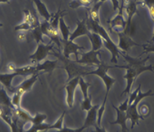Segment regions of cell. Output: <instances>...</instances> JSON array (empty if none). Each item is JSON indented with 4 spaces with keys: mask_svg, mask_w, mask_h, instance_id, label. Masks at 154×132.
<instances>
[{
    "mask_svg": "<svg viewBox=\"0 0 154 132\" xmlns=\"http://www.w3.org/2000/svg\"><path fill=\"white\" fill-rule=\"evenodd\" d=\"M120 54L128 63V64L125 66H116V68H122L126 69V73L123 75V78L127 80V86L121 94V95H122L124 94H129L136 78L141 72L144 71H151L152 73H154V66L145 65L146 62L149 58V56H147L144 59H140V56L138 57H132L123 52H121Z\"/></svg>",
    "mask_w": 154,
    "mask_h": 132,
    "instance_id": "6da1fadb",
    "label": "cell"
},
{
    "mask_svg": "<svg viewBox=\"0 0 154 132\" xmlns=\"http://www.w3.org/2000/svg\"><path fill=\"white\" fill-rule=\"evenodd\" d=\"M87 17H86V22H87V26H88V29L91 32H94L97 33L98 35H100V37L103 39V44L106 48H107L111 53V59L110 62L112 63H118V57L119 55L120 54L121 51H119V48H118L117 45H116L115 43L112 41L109 37V34L107 33L106 29L100 26V23L94 21V20H91L88 15L87 13Z\"/></svg>",
    "mask_w": 154,
    "mask_h": 132,
    "instance_id": "7a4b0ae2",
    "label": "cell"
},
{
    "mask_svg": "<svg viewBox=\"0 0 154 132\" xmlns=\"http://www.w3.org/2000/svg\"><path fill=\"white\" fill-rule=\"evenodd\" d=\"M151 96H153V93H152V90H149L146 92L142 93L140 89L135 100L133 102V103L128 105V109L126 111V115L128 119H130L131 121V129L134 127L135 124H139V119L144 120L145 118L139 114L138 110H137V105L144 97H151Z\"/></svg>",
    "mask_w": 154,
    "mask_h": 132,
    "instance_id": "3957f363",
    "label": "cell"
},
{
    "mask_svg": "<svg viewBox=\"0 0 154 132\" xmlns=\"http://www.w3.org/2000/svg\"><path fill=\"white\" fill-rule=\"evenodd\" d=\"M111 68H116V66H112L106 65V63L102 62L99 66H97V69L94 71H90V72H87L84 74V75H96L97 76L100 77L102 80H103V83L105 84V87H106V94H105V99H107L108 94H109V90L111 89L112 86L116 81V78H112L109 76L107 74V71Z\"/></svg>",
    "mask_w": 154,
    "mask_h": 132,
    "instance_id": "277c9868",
    "label": "cell"
},
{
    "mask_svg": "<svg viewBox=\"0 0 154 132\" xmlns=\"http://www.w3.org/2000/svg\"><path fill=\"white\" fill-rule=\"evenodd\" d=\"M122 4L127 14L126 26L123 32L131 35V20H132L133 16L137 14V3L134 0H122Z\"/></svg>",
    "mask_w": 154,
    "mask_h": 132,
    "instance_id": "5b68a950",
    "label": "cell"
},
{
    "mask_svg": "<svg viewBox=\"0 0 154 132\" xmlns=\"http://www.w3.org/2000/svg\"><path fill=\"white\" fill-rule=\"evenodd\" d=\"M54 43H49L48 45H45L44 43H38V47H37L36 51L34 54L30 55L29 58L30 59L32 63H39L42 60H45V57L49 54L50 51H52L54 48Z\"/></svg>",
    "mask_w": 154,
    "mask_h": 132,
    "instance_id": "8992f818",
    "label": "cell"
},
{
    "mask_svg": "<svg viewBox=\"0 0 154 132\" xmlns=\"http://www.w3.org/2000/svg\"><path fill=\"white\" fill-rule=\"evenodd\" d=\"M41 30H42L43 35H47L50 38L51 41L58 46L59 48H61V38L59 36V32L57 29H55L51 26V23L48 20H43L40 23Z\"/></svg>",
    "mask_w": 154,
    "mask_h": 132,
    "instance_id": "52a82bcc",
    "label": "cell"
},
{
    "mask_svg": "<svg viewBox=\"0 0 154 132\" xmlns=\"http://www.w3.org/2000/svg\"><path fill=\"white\" fill-rule=\"evenodd\" d=\"M100 54V51H90L88 52L82 54L80 59L75 60V63L79 64L85 65V66H99L102 63L101 60L98 58V55Z\"/></svg>",
    "mask_w": 154,
    "mask_h": 132,
    "instance_id": "ba28073f",
    "label": "cell"
},
{
    "mask_svg": "<svg viewBox=\"0 0 154 132\" xmlns=\"http://www.w3.org/2000/svg\"><path fill=\"white\" fill-rule=\"evenodd\" d=\"M119 36V44L117 45L119 49L122 50L123 53H127L128 50L133 46H141L140 44H137V42L134 41L131 38V35H128L123 31L122 32H116Z\"/></svg>",
    "mask_w": 154,
    "mask_h": 132,
    "instance_id": "9c48e42d",
    "label": "cell"
},
{
    "mask_svg": "<svg viewBox=\"0 0 154 132\" xmlns=\"http://www.w3.org/2000/svg\"><path fill=\"white\" fill-rule=\"evenodd\" d=\"M40 75V72L31 75L29 78H26V79H25L23 82L20 83L18 86L14 87L12 92L17 93V94L23 96V94H25V93L27 92V91H30L32 85H33L35 83V81L38 80V75Z\"/></svg>",
    "mask_w": 154,
    "mask_h": 132,
    "instance_id": "30bf717a",
    "label": "cell"
},
{
    "mask_svg": "<svg viewBox=\"0 0 154 132\" xmlns=\"http://www.w3.org/2000/svg\"><path fill=\"white\" fill-rule=\"evenodd\" d=\"M79 76L80 75L75 76V78L70 79L64 86V88L66 91V104L69 108H72L73 106L74 93H75V90L77 86L79 85Z\"/></svg>",
    "mask_w": 154,
    "mask_h": 132,
    "instance_id": "8fae6325",
    "label": "cell"
},
{
    "mask_svg": "<svg viewBox=\"0 0 154 132\" xmlns=\"http://www.w3.org/2000/svg\"><path fill=\"white\" fill-rule=\"evenodd\" d=\"M106 22L109 24L110 30L113 28H119L121 29V32L124 31L125 26H126V20L124 19L123 17V5L122 4L119 7L117 14L112 19H109Z\"/></svg>",
    "mask_w": 154,
    "mask_h": 132,
    "instance_id": "7c38bea8",
    "label": "cell"
},
{
    "mask_svg": "<svg viewBox=\"0 0 154 132\" xmlns=\"http://www.w3.org/2000/svg\"><path fill=\"white\" fill-rule=\"evenodd\" d=\"M61 44H63V56L66 58L69 59V55L71 54H74L75 56V60H78V50L84 49V47L79 46L72 41L69 40H63L61 38Z\"/></svg>",
    "mask_w": 154,
    "mask_h": 132,
    "instance_id": "4fadbf2b",
    "label": "cell"
},
{
    "mask_svg": "<svg viewBox=\"0 0 154 132\" xmlns=\"http://www.w3.org/2000/svg\"><path fill=\"white\" fill-rule=\"evenodd\" d=\"M77 27L76 29L74 30L72 33H70L69 35V41H72L75 39L76 38L82 35H88L89 32V29H88V26H87V22L86 19H84L83 20H79V19H77Z\"/></svg>",
    "mask_w": 154,
    "mask_h": 132,
    "instance_id": "5bb4252c",
    "label": "cell"
},
{
    "mask_svg": "<svg viewBox=\"0 0 154 132\" xmlns=\"http://www.w3.org/2000/svg\"><path fill=\"white\" fill-rule=\"evenodd\" d=\"M100 106L99 104H96L92 106V107L87 111V115L85 118V122H84L83 126L87 127H91V126H94L95 127L97 124V110Z\"/></svg>",
    "mask_w": 154,
    "mask_h": 132,
    "instance_id": "9a60e30c",
    "label": "cell"
},
{
    "mask_svg": "<svg viewBox=\"0 0 154 132\" xmlns=\"http://www.w3.org/2000/svg\"><path fill=\"white\" fill-rule=\"evenodd\" d=\"M112 107L116 109V114H117V117H116V121H112L110 122L111 124H119L122 127V132H127L128 130V127H127L126 121L128 120L126 115V112H123V111H121L120 109H119V108L116 107L115 105L112 104Z\"/></svg>",
    "mask_w": 154,
    "mask_h": 132,
    "instance_id": "2e32d148",
    "label": "cell"
},
{
    "mask_svg": "<svg viewBox=\"0 0 154 132\" xmlns=\"http://www.w3.org/2000/svg\"><path fill=\"white\" fill-rule=\"evenodd\" d=\"M60 58L61 59L64 63H66L65 69H66V72H68V79L66 81H69V80L75 78V76H79V74L81 73L80 69L77 68V66H75V65L74 64V62H71L69 59L66 58L64 56H63V57H60Z\"/></svg>",
    "mask_w": 154,
    "mask_h": 132,
    "instance_id": "e0dca14e",
    "label": "cell"
},
{
    "mask_svg": "<svg viewBox=\"0 0 154 132\" xmlns=\"http://www.w3.org/2000/svg\"><path fill=\"white\" fill-rule=\"evenodd\" d=\"M87 36L90 39L91 43V51H100V48L103 47V39L100 35L94 32L89 31Z\"/></svg>",
    "mask_w": 154,
    "mask_h": 132,
    "instance_id": "ac0fdd59",
    "label": "cell"
},
{
    "mask_svg": "<svg viewBox=\"0 0 154 132\" xmlns=\"http://www.w3.org/2000/svg\"><path fill=\"white\" fill-rule=\"evenodd\" d=\"M57 60H45V62L42 63H37V64H35V70H36L37 72H51L56 67H57Z\"/></svg>",
    "mask_w": 154,
    "mask_h": 132,
    "instance_id": "d6986e66",
    "label": "cell"
},
{
    "mask_svg": "<svg viewBox=\"0 0 154 132\" xmlns=\"http://www.w3.org/2000/svg\"><path fill=\"white\" fill-rule=\"evenodd\" d=\"M19 75L17 72H8V73H0V82L3 86H5L7 89L12 92L14 87L11 86L13 78L15 76Z\"/></svg>",
    "mask_w": 154,
    "mask_h": 132,
    "instance_id": "ffe728a7",
    "label": "cell"
},
{
    "mask_svg": "<svg viewBox=\"0 0 154 132\" xmlns=\"http://www.w3.org/2000/svg\"><path fill=\"white\" fill-rule=\"evenodd\" d=\"M32 1H33V2L35 3V7H36L37 8V11L39 13V14H40L42 17H43L45 20L49 21V20H51V17H52V14H51L48 12V9H47L45 4H44L41 0H32Z\"/></svg>",
    "mask_w": 154,
    "mask_h": 132,
    "instance_id": "44dd1931",
    "label": "cell"
},
{
    "mask_svg": "<svg viewBox=\"0 0 154 132\" xmlns=\"http://www.w3.org/2000/svg\"><path fill=\"white\" fill-rule=\"evenodd\" d=\"M103 2H98L97 3H94L93 6L91 8H87V11H88L89 16L88 17L91 19V20H94V21L100 23V15H99V10H100V6L102 5Z\"/></svg>",
    "mask_w": 154,
    "mask_h": 132,
    "instance_id": "7402d4cb",
    "label": "cell"
},
{
    "mask_svg": "<svg viewBox=\"0 0 154 132\" xmlns=\"http://www.w3.org/2000/svg\"><path fill=\"white\" fill-rule=\"evenodd\" d=\"M0 105H2V106H5V107L11 108L12 109H15L11 103V97L8 95L4 87L0 88Z\"/></svg>",
    "mask_w": 154,
    "mask_h": 132,
    "instance_id": "603a6c76",
    "label": "cell"
},
{
    "mask_svg": "<svg viewBox=\"0 0 154 132\" xmlns=\"http://www.w3.org/2000/svg\"><path fill=\"white\" fill-rule=\"evenodd\" d=\"M63 15L64 14L60 16L59 19V28H60V34H61V38L63 40H69L70 32H69V27L66 24L64 20H63Z\"/></svg>",
    "mask_w": 154,
    "mask_h": 132,
    "instance_id": "cb8c5ba5",
    "label": "cell"
},
{
    "mask_svg": "<svg viewBox=\"0 0 154 132\" xmlns=\"http://www.w3.org/2000/svg\"><path fill=\"white\" fill-rule=\"evenodd\" d=\"M93 3L92 0H73L69 3V6L70 8L75 9L79 7L83 6L85 8H88Z\"/></svg>",
    "mask_w": 154,
    "mask_h": 132,
    "instance_id": "d4e9b609",
    "label": "cell"
},
{
    "mask_svg": "<svg viewBox=\"0 0 154 132\" xmlns=\"http://www.w3.org/2000/svg\"><path fill=\"white\" fill-rule=\"evenodd\" d=\"M79 87H80L81 91H82L83 98H87V97H88V87L91 86V84L86 82V81L83 79L82 76H79Z\"/></svg>",
    "mask_w": 154,
    "mask_h": 132,
    "instance_id": "484cf974",
    "label": "cell"
},
{
    "mask_svg": "<svg viewBox=\"0 0 154 132\" xmlns=\"http://www.w3.org/2000/svg\"><path fill=\"white\" fill-rule=\"evenodd\" d=\"M31 33H32V35L35 38V41H36L37 44L40 42L45 43L43 40V37H42L43 36V33H42V30H41L40 26L31 30Z\"/></svg>",
    "mask_w": 154,
    "mask_h": 132,
    "instance_id": "4316f807",
    "label": "cell"
},
{
    "mask_svg": "<svg viewBox=\"0 0 154 132\" xmlns=\"http://www.w3.org/2000/svg\"><path fill=\"white\" fill-rule=\"evenodd\" d=\"M65 113L66 112L63 111V113L61 114L60 117H59L58 119L56 121V122L54 123V124H51L49 127V130L50 129H56V130H60V129L63 128V119H64V116H65Z\"/></svg>",
    "mask_w": 154,
    "mask_h": 132,
    "instance_id": "83f0119b",
    "label": "cell"
},
{
    "mask_svg": "<svg viewBox=\"0 0 154 132\" xmlns=\"http://www.w3.org/2000/svg\"><path fill=\"white\" fill-rule=\"evenodd\" d=\"M47 115L45 114L38 113L37 112L35 115V116H32V119L31 123L32 124H40L44 123V121L46 120Z\"/></svg>",
    "mask_w": 154,
    "mask_h": 132,
    "instance_id": "f1b7e54d",
    "label": "cell"
},
{
    "mask_svg": "<svg viewBox=\"0 0 154 132\" xmlns=\"http://www.w3.org/2000/svg\"><path fill=\"white\" fill-rule=\"evenodd\" d=\"M106 99L104 98L102 105H100L98 108V110H97V124L99 127H101V120L102 117H103V113H104L105 111V105H106Z\"/></svg>",
    "mask_w": 154,
    "mask_h": 132,
    "instance_id": "f546056e",
    "label": "cell"
},
{
    "mask_svg": "<svg viewBox=\"0 0 154 132\" xmlns=\"http://www.w3.org/2000/svg\"><path fill=\"white\" fill-rule=\"evenodd\" d=\"M92 107L91 104V96H88L87 98H83V100L81 103V108L84 111H88Z\"/></svg>",
    "mask_w": 154,
    "mask_h": 132,
    "instance_id": "4dcf8cb0",
    "label": "cell"
},
{
    "mask_svg": "<svg viewBox=\"0 0 154 132\" xmlns=\"http://www.w3.org/2000/svg\"><path fill=\"white\" fill-rule=\"evenodd\" d=\"M21 95L17 94V93H13L12 97H11V103L14 106V108H20V100H21Z\"/></svg>",
    "mask_w": 154,
    "mask_h": 132,
    "instance_id": "1f68e13d",
    "label": "cell"
},
{
    "mask_svg": "<svg viewBox=\"0 0 154 132\" xmlns=\"http://www.w3.org/2000/svg\"><path fill=\"white\" fill-rule=\"evenodd\" d=\"M14 29L16 31H18V30H32L33 29V27L31 26L29 23H26V22L23 21V23H20V24L17 25L14 27Z\"/></svg>",
    "mask_w": 154,
    "mask_h": 132,
    "instance_id": "d6a6232c",
    "label": "cell"
},
{
    "mask_svg": "<svg viewBox=\"0 0 154 132\" xmlns=\"http://www.w3.org/2000/svg\"><path fill=\"white\" fill-rule=\"evenodd\" d=\"M85 128H86V127H84L83 125H82V127L76 129L69 128V127H63V128L60 129V130H57L56 131H52V132H82Z\"/></svg>",
    "mask_w": 154,
    "mask_h": 132,
    "instance_id": "836d02e7",
    "label": "cell"
},
{
    "mask_svg": "<svg viewBox=\"0 0 154 132\" xmlns=\"http://www.w3.org/2000/svg\"><path fill=\"white\" fill-rule=\"evenodd\" d=\"M137 3L142 7H147L148 8H154V0H140Z\"/></svg>",
    "mask_w": 154,
    "mask_h": 132,
    "instance_id": "e575fe53",
    "label": "cell"
},
{
    "mask_svg": "<svg viewBox=\"0 0 154 132\" xmlns=\"http://www.w3.org/2000/svg\"><path fill=\"white\" fill-rule=\"evenodd\" d=\"M140 87H141V84H139L138 87H137V88H136V89L134 90L132 93H131V94H130L129 97H128V105L133 103V102L135 100L136 97H137V94H138L139 90L140 89Z\"/></svg>",
    "mask_w": 154,
    "mask_h": 132,
    "instance_id": "d590c367",
    "label": "cell"
},
{
    "mask_svg": "<svg viewBox=\"0 0 154 132\" xmlns=\"http://www.w3.org/2000/svg\"><path fill=\"white\" fill-rule=\"evenodd\" d=\"M141 46L143 47V48L144 51H143V52L140 54V57L143 54H147V53H149V52H154V44L153 43H147V44H145V45H141Z\"/></svg>",
    "mask_w": 154,
    "mask_h": 132,
    "instance_id": "8d00e7d4",
    "label": "cell"
},
{
    "mask_svg": "<svg viewBox=\"0 0 154 132\" xmlns=\"http://www.w3.org/2000/svg\"><path fill=\"white\" fill-rule=\"evenodd\" d=\"M149 107H148L147 105L146 104L141 105V106H140V109H139L138 110L139 114H140L141 116H143V118H144V116H147L148 114H149Z\"/></svg>",
    "mask_w": 154,
    "mask_h": 132,
    "instance_id": "74e56055",
    "label": "cell"
},
{
    "mask_svg": "<svg viewBox=\"0 0 154 132\" xmlns=\"http://www.w3.org/2000/svg\"><path fill=\"white\" fill-rule=\"evenodd\" d=\"M128 97H127L126 100H125V101L122 103V104L119 105V107L118 108H119V109H120L121 111L126 112L127 109H128Z\"/></svg>",
    "mask_w": 154,
    "mask_h": 132,
    "instance_id": "f35d334b",
    "label": "cell"
},
{
    "mask_svg": "<svg viewBox=\"0 0 154 132\" xmlns=\"http://www.w3.org/2000/svg\"><path fill=\"white\" fill-rule=\"evenodd\" d=\"M16 69H17V66L12 63H8V66H7V70H8V72H15Z\"/></svg>",
    "mask_w": 154,
    "mask_h": 132,
    "instance_id": "ab89813d",
    "label": "cell"
},
{
    "mask_svg": "<svg viewBox=\"0 0 154 132\" xmlns=\"http://www.w3.org/2000/svg\"><path fill=\"white\" fill-rule=\"evenodd\" d=\"M111 2H112V9H113V11H116L117 9L119 8V0H111Z\"/></svg>",
    "mask_w": 154,
    "mask_h": 132,
    "instance_id": "60d3db41",
    "label": "cell"
},
{
    "mask_svg": "<svg viewBox=\"0 0 154 132\" xmlns=\"http://www.w3.org/2000/svg\"><path fill=\"white\" fill-rule=\"evenodd\" d=\"M94 128H95V130H92L91 132H106L104 127H99V126L96 125L95 127H94Z\"/></svg>",
    "mask_w": 154,
    "mask_h": 132,
    "instance_id": "b9f144b4",
    "label": "cell"
},
{
    "mask_svg": "<svg viewBox=\"0 0 154 132\" xmlns=\"http://www.w3.org/2000/svg\"><path fill=\"white\" fill-rule=\"evenodd\" d=\"M149 15H150L151 18H152V17H154V8H149Z\"/></svg>",
    "mask_w": 154,
    "mask_h": 132,
    "instance_id": "7bdbcfd3",
    "label": "cell"
},
{
    "mask_svg": "<svg viewBox=\"0 0 154 132\" xmlns=\"http://www.w3.org/2000/svg\"><path fill=\"white\" fill-rule=\"evenodd\" d=\"M17 38H18V39L20 40V41H22V40H23L25 38V34L20 33L18 35V36H17Z\"/></svg>",
    "mask_w": 154,
    "mask_h": 132,
    "instance_id": "ee69618b",
    "label": "cell"
},
{
    "mask_svg": "<svg viewBox=\"0 0 154 132\" xmlns=\"http://www.w3.org/2000/svg\"><path fill=\"white\" fill-rule=\"evenodd\" d=\"M152 19L153 20V21H154V17H152ZM148 43H154V32H153V35H152V38H151L150 41H148Z\"/></svg>",
    "mask_w": 154,
    "mask_h": 132,
    "instance_id": "f6af8a7d",
    "label": "cell"
},
{
    "mask_svg": "<svg viewBox=\"0 0 154 132\" xmlns=\"http://www.w3.org/2000/svg\"><path fill=\"white\" fill-rule=\"evenodd\" d=\"M0 3H8V4H9V0H0Z\"/></svg>",
    "mask_w": 154,
    "mask_h": 132,
    "instance_id": "bcb514c9",
    "label": "cell"
},
{
    "mask_svg": "<svg viewBox=\"0 0 154 132\" xmlns=\"http://www.w3.org/2000/svg\"><path fill=\"white\" fill-rule=\"evenodd\" d=\"M92 2H93V3H97V2H100V0H92Z\"/></svg>",
    "mask_w": 154,
    "mask_h": 132,
    "instance_id": "7dc6e473",
    "label": "cell"
},
{
    "mask_svg": "<svg viewBox=\"0 0 154 132\" xmlns=\"http://www.w3.org/2000/svg\"><path fill=\"white\" fill-rule=\"evenodd\" d=\"M106 0H100V2H103H103H106Z\"/></svg>",
    "mask_w": 154,
    "mask_h": 132,
    "instance_id": "c3c4849f",
    "label": "cell"
},
{
    "mask_svg": "<svg viewBox=\"0 0 154 132\" xmlns=\"http://www.w3.org/2000/svg\"><path fill=\"white\" fill-rule=\"evenodd\" d=\"M2 26H3V24L2 23H0V27H2Z\"/></svg>",
    "mask_w": 154,
    "mask_h": 132,
    "instance_id": "681fc988",
    "label": "cell"
},
{
    "mask_svg": "<svg viewBox=\"0 0 154 132\" xmlns=\"http://www.w3.org/2000/svg\"><path fill=\"white\" fill-rule=\"evenodd\" d=\"M134 1H135V2H139V1H140V0H134Z\"/></svg>",
    "mask_w": 154,
    "mask_h": 132,
    "instance_id": "f907efd6",
    "label": "cell"
},
{
    "mask_svg": "<svg viewBox=\"0 0 154 132\" xmlns=\"http://www.w3.org/2000/svg\"><path fill=\"white\" fill-rule=\"evenodd\" d=\"M39 132H48V130H45V131H39Z\"/></svg>",
    "mask_w": 154,
    "mask_h": 132,
    "instance_id": "816d5d0a",
    "label": "cell"
}]
</instances>
